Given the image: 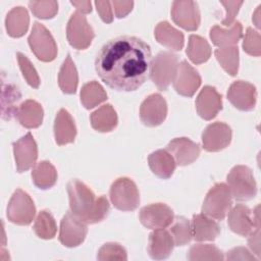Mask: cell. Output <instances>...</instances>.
Masks as SVG:
<instances>
[{"mask_svg":"<svg viewBox=\"0 0 261 261\" xmlns=\"http://www.w3.org/2000/svg\"><path fill=\"white\" fill-rule=\"evenodd\" d=\"M151 57L146 42L134 36H120L102 46L95 68L109 88L130 92L139 89L150 75Z\"/></svg>","mask_w":261,"mask_h":261,"instance_id":"cell-1","label":"cell"},{"mask_svg":"<svg viewBox=\"0 0 261 261\" xmlns=\"http://www.w3.org/2000/svg\"><path fill=\"white\" fill-rule=\"evenodd\" d=\"M70 211L87 224L102 221L108 215L110 206L105 196L96 199L92 190L79 179L67 184Z\"/></svg>","mask_w":261,"mask_h":261,"instance_id":"cell-2","label":"cell"},{"mask_svg":"<svg viewBox=\"0 0 261 261\" xmlns=\"http://www.w3.org/2000/svg\"><path fill=\"white\" fill-rule=\"evenodd\" d=\"M178 66V57L169 51L159 52L151 61L150 77L160 91H166L173 82Z\"/></svg>","mask_w":261,"mask_h":261,"instance_id":"cell-3","label":"cell"},{"mask_svg":"<svg viewBox=\"0 0 261 261\" xmlns=\"http://www.w3.org/2000/svg\"><path fill=\"white\" fill-rule=\"evenodd\" d=\"M226 181L231 197L238 201H248L256 196V181L252 170L248 166H234L227 174Z\"/></svg>","mask_w":261,"mask_h":261,"instance_id":"cell-4","label":"cell"},{"mask_svg":"<svg viewBox=\"0 0 261 261\" xmlns=\"http://www.w3.org/2000/svg\"><path fill=\"white\" fill-rule=\"evenodd\" d=\"M231 204V194L227 185L223 182L216 184L207 193L202 212L208 217L222 220L230 210Z\"/></svg>","mask_w":261,"mask_h":261,"instance_id":"cell-5","label":"cell"},{"mask_svg":"<svg viewBox=\"0 0 261 261\" xmlns=\"http://www.w3.org/2000/svg\"><path fill=\"white\" fill-rule=\"evenodd\" d=\"M110 200L121 211H133L140 204V194L136 184L128 177L117 178L110 188Z\"/></svg>","mask_w":261,"mask_h":261,"instance_id":"cell-6","label":"cell"},{"mask_svg":"<svg viewBox=\"0 0 261 261\" xmlns=\"http://www.w3.org/2000/svg\"><path fill=\"white\" fill-rule=\"evenodd\" d=\"M28 41L33 53L39 60L50 62L55 59L57 45L50 32L42 23L34 22Z\"/></svg>","mask_w":261,"mask_h":261,"instance_id":"cell-7","label":"cell"},{"mask_svg":"<svg viewBox=\"0 0 261 261\" xmlns=\"http://www.w3.org/2000/svg\"><path fill=\"white\" fill-rule=\"evenodd\" d=\"M36 214V207L24 191L17 189L11 196L7 206V218L18 225H29Z\"/></svg>","mask_w":261,"mask_h":261,"instance_id":"cell-8","label":"cell"},{"mask_svg":"<svg viewBox=\"0 0 261 261\" xmlns=\"http://www.w3.org/2000/svg\"><path fill=\"white\" fill-rule=\"evenodd\" d=\"M227 223L234 233L243 237L249 236L258 226H260L259 206H257L252 212L247 206L237 204L228 211Z\"/></svg>","mask_w":261,"mask_h":261,"instance_id":"cell-9","label":"cell"},{"mask_svg":"<svg viewBox=\"0 0 261 261\" xmlns=\"http://www.w3.org/2000/svg\"><path fill=\"white\" fill-rule=\"evenodd\" d=\"M66 37L68 43L73 48L77 50H84L91 45L95 34L86 16L83 13L75 11L72 13L68 20Z\"/></svg>","mask_w":261,"mask_h":261,"instance_id":"cell-10","label":"cell"},{"mask_svg":"<svg viewBox=\"0 0 261 261\" xmlns=\"http://www.w3.org/2000/svg\"><path fill=\"white\" fill-rule=\"evenodd\" d=\"M87 223L76 217L71 211L67 212L60 222L59 241L68 248H73L81 245L87 236Z\"/></svg>","mask_w":261,"mask_h":261,"instance_id":"cell-11","label":"cell"},{"mask_svg":"<svg viewBox=\"0 0 261 261\" xmlns=\"http://www.w3.org/2000/svg\"><path fill=\"white\" fill-rule=\"evenodd\" d=\"M139 218L141 223L150 229L165 228L173 221L172 209L163 203H154L143 207L140 210Z\"/></svg>","mask_w":261,"mask_h":261,"instance_id":"cell-12","label":"cell"},{"mask_svg":"<svg viewBox=\"0 0 261 261\" xmlns=\"http://www.w3.org/2000/svg\"><path fill=\"white\" fill-rule=\"evenodd\" d=\"M167 104L160 94L148 96L140 107V118L142 122L150 127L160 125L166 118Z\"/></svg>","mask_w":261,"mask_h":261,"instance_id":"cell-13","label":"cell"},{"mask_svg":"<svg viewBox=\"0 0 261 261\" xmlns=\"http://www.w3.org/2000/svg\"><path fill=\"white\" fill-rule=\"evenodd\" d=\"M13 154L18 172L27 171L36 164L38 147L31 133L13 143Z\"/></svg>","mask_w":261,"mask_h":261,"instance_id":"cell-14","label":"cell"},{"mask_svg":"<svg viewBox=\"0 0 261 261\" xmlns=\"http://www.w3.org/2000/svg\"><path fill=\"white\" fill-rule=\"evenodd\" d=\"M173 21L186 31H196L200 25V11L194 1H173L171 6Z\"/></svg>","mask_w":261,"mask_h":261,"instance_id":"cell-15","label":"cell"},{"mask_svg":"<svg viewBox=\"0 0 261 261\" xmlns=\"http://www.w3.org/2000/svg\"><path fill=\"white\" fill-rule=\"evenodd\" d=\"M230 141L231 128L224 122H213L202 134L203 148L208 152H218L226 148Z\"/></svg>","mask_w":261,"mask_h":261,"instance_id":"cell-16","label":"cell"},{"mask_svg":"<svg viewBox=\"0 0 261 261\" xmlns=\"http://www.w3.org/2000/svg\"><path fill=\"white\" fill-rule=\"evenodd\" d=\"M174 90L181 96L192 97L201 85L199 72L186 60L181 61L173 80Z\"/></svg>","mask_w":261,"mask_h":261,"instance_id":"cell-17","label":"cell"},{"mask_svg":"<svg viewBox=\"0 0 261 261\" xmlns=\"http://www.w3.org/2000/svg\"><path fill=\"white\" fill-rule=\"evenodd\" d=\"M256 98V88L245 81L233 82L227 91V99L229 102L236 108L243 111L252 110L255 107Z\"/></svg>","mask_w":261,"mask_h":261,"instance_id":"cell-18","label":"cell"},{"mask_svg":"<svg viewBox=\"0 0 261 261\" xmlns=\"http://www.w3.org/2000/svg\"><path fill=\"white\" fill-rule=\"evenodd\" d=\"M198 114L205 120H211L222 109V97L211 86H205L196 98Z\"/></svg>","mask_w":261,"mask_h":261,"instance_id":"cell-19","label":"cell"},{"mask_svg":"<svg viewBox=\"0 0 261 261\" xmlns=\"http://www.w3.org/2000/svg\"><path fill=\"white\" fill-rule=\"evenodd\" d=\"M167 151L180 166L193 163L200 155V146L188 138H175L167 145Z\"/></svg>","mask_w":261,"mask_h":261,"instance_id":"cell-20","label":"cell"},{"mask_svg":"<svg viewBox=\"0 0 261 261\" xmlns=\"http://www.w3.org/2000/svg\"><path fill=\"white\" fill-rule=\"evenodd\" d=\"M174 247L173 239L169 231L163 228L154 229L150 233L148 242V253L152 259L162 260L170 256Z\"/></svg>","mask_w":261,"mask_h":261,"instance_id":"cell-21","label":"cell"},{"mask_svg":"<svg viewBox=\"0 0 261 261\" xmlns=\"http://www.w3.org/2000/svg\"><path fill=\"white\" fill-rule=\"evenodd\" d=\"M76 136V127L74 121L65 109H60L55 117L54 137L59 146H63L74 141Z\"/></svg>","mask_w":261,"mask_h":261,"instance_id":"cell-22","label":"cell"},{"mask_svg":"<svg viewBox=\"0 0 261 261\" xmlns=\"http://www.w3.org/2000/svg\"><path fill=\"white\" fill-rule=\"evenodd\" d=\"M192 232L195 241H214L220 233L219 224L205 214H196L192 219Z\"/></svg>","mask_w":261,"mask_h":261,"instance_id":"cell-23","label":"cell"},{"mask_svg":"<svg viewBox=\"0 0 261 261\" xmlns=\"http://www.w3.org/2000/svg\"><path fill=\"white\" fill-rule=\"evenodd\" d=\"M148 163L152 172L160 178H169L175 169L176 163L167 150H157L148 157Z\"/></svg>","mask_w":261,"mask_h":261,"instance_id":"cell-24","label":"cell"},{"mask_svg":"<svg viewBox=\"0 0 261 261\" xmlns=\"http://www.w3.org/2000/svg\"><path fill=\"white\" fill-rule=\"evenodd\" d=\"M158 43L173 51H180L184 47L185 38L181 32L173 28L167 21L159 22L154 31Z\"/></svg>","mask_w":261,"mask_h":261,"instance_id":"cell-25","label":"cell"},{"mask_svg":"<svg viewBox=\"0 0 261 261\" xmlns=\"http://www.w3.org/2000/svg\"><path fill=\"white\" fill-rule=\"evenodd\" d=\"M43 108L35 100H27L21 103L16 112L19 123L27 128H36L43 121Z\"/></svg>","mask_w":261,"mask_h":261,"instance_id":"cell-26","label":"cell"},{"mask_svg":"<svg viewBox=\"0 0 261 261\" xmlns=\"http://www.w3.org/2000/svg\"><path fill=\"white\" fill-rule=\"evenodd\" d=\"M30 23V16L28 10L21 6L12 8L5 19V27L8 35L12 38L22 37L28 29Z\"/></svg>","mask_w":261,"mask_h":261,"instance_id":"cell-27","label":"cell"},{"mask_svg":"<svg viewBox=\"0 0 261 261\" xmlns=\"http://www.w3.org/2000/svg\"><path fill=\"white\" fill-rule=\"evenodd\" d=\"M92 127L100 133H108L117 125V114L111 104H105L90 116Z\"/></svg>","mask_w":261,"mask_h":261,"instance_id":"cell-28","label":"cell"},{"mask_svg":"<svg viewBox=\"0 0 261 261\" xmlns=\"http://www.w3.org/2000/svg\"><path fill=\"white\" fill-rule=\"evenodd\" d=\"M243 36V27L240 21L233 22L229 30H224L218 25H214L210 30V39L215 46L227 47L238 44Z\"/></svg>","mask_w":261,"mask_h":261,"instance_id":"cell-29","label":"cell"},{"mask_svg":"<svg viewBox=\"0 0 261 261\" xmlns=\"http://www.w3.org/2000/svg\"><path fill=\"white\" fill-rule=\"evenodd\" d=\"M32 179L37 188L47 190L56 184L57 171L49 161H41L35 165L32 171Z\"/></svg>","mask_w":261,"mask_h":261,"instance_id":"cell-30","label":"cell"},{"mask_svg":"<svg viewBox=\"0 0 261 261\" xmlns=\"http://www.w3.org/2000/svg\"><path fill=\"white\" fill-rule=\"evenodd\" d=\"M79 83L75 65L68 54L58 73V84L61 91L65 94H73L76 91Z\"/></svg>","mask_w":261,"mask_h":261,"instance_id":"cell-31","label":"cell"},{"mask_svg":"<svg viewBox=\"0 0 261 261\" xmlns=\"http://www.w3.org/2000/svg\"><path fill=\"white\" fill-rule=\"evenodd\" d=\"M21 95L19 90L11 84L2 83V97H1V110L4 119H11L18 110L17 103Z\"/></svg>","mask_w":261,"mask_h":261,"instance_id":"cell-32","label":"cell"},{"mask_svg":"<svg viewBox=\"0 0 261 261\" xmlns=\"http://www.w3.org/2000/svg\"><path fill=\"white\" fill-rule=\"evenodd\" d=\"M186 53L194 64H201L210 58L211 47L204 38L198 35H191Z\"/></svg>","mask_w":261,"mask_h":261,"instance_id":"cell-33","label":"cell"},{"mask_svg":"<svg viewBox=\"0 0 261 261\" xmlns=\"http://www.w3.org/2000/svg\"><path fill=\"white\" fill-rule=\"evenodd\" d=\"M107 100V94L104 88L96 81H92L83 86L81 90L82 104L91 109Z\"/></svg>","mask_w":261,"mask_h":261,"instance_id":"cell-34","label":"cell"},{"mask_svg":"<svg viewBox=\"0 0 261 261\" xmlns=\"http://www.w3.org/2000/svg\"><path fill=\"white\" fill-rule=\"evenodd\" d=\"M215 57L222 68L230 75H236L239 70V48L237 46L220 47L214 51Z\"/></svg>","mask_w":261,"mask_h":261,"instance_id":"cell-35","label":"cell"},{"mask_svg":"<svg viewBox=\"0 0 261 261\" xmlns=\"http://www.w3.org/2000/svg\"><path fill=\"white\" fill-rule=\"evenodd\" d=\"M169 226V232L173 239L174 246H185L191 242L193 238L192 225L186 217H174Z\"/></svg>","mask_w":261,"mask_h":261,"instance_id":"cell-36","label":"cell"},{"mask_svg":"<svg viewBox=\"0 0 261 261\" xmlns=\"http://www.w3.org/2000/svg\"><path fill=\"white\" fill-rule=\"evenodd\" d=\"M187 258L190 261H202V260L220 261L224 259V256L222 252L214 245L196 244L190 248Z\"/></svg>","mask_w":261,"mask_h":261,"instance_id":"cell-37","label":"cell"},{"mask_svg":"<svg viewBox=\"0 0 261 261\" xmlns=\"http://www.w3.org/2000/svg\"><path fill=\"white\" fill-rule=\"evenodd\" d=\"M34 230L36 234L43 240L53 239L56 234L57 226L51 213L46 210L41 211L35 220Z\"/></svg>","mask_w":261,"mask_h":261,"instance_id":"cell-38","label":"cell"},{"mask_svg":"<svg viewBox=\"0 0 261 261\" xmlns=\"http://www.w3.org/2000/svg\"><path fill=\"white\" fill-rule=\"evenodd\" d=\"M29 7L32 13L42 19H49L56 15L58 11V3L56 1H31Z\"/></svg>","mask_w":261,"mask_h":261,"instance_id":"cell-39","label":"cell"},{"mask_svg":"<svg viewBox=\"0 0 261 261\" xmlns=\"http://www.w3.org/2000/svg\"><path fill=\"white\" fill-rule=\"evenodd\" d=\"M97 259L100 261L106 260H123L127 259L125 249L117 243L104 244L98 251Z\"/></svg>","mask_w":261,"mask_h":261,"instance_id":"cell-40","label":"cell"},{"mask_svg":"<svg viewBox=\"0 0 261 261\" xmlns=\"http://www.w3.org/2000/svg\"><path fill=\"white\" fill-rule=\"evenodd\" d=\"M16 57H17L20 71H21L24 80L27 81V83L32 88H35V89L39 88L40 77L38 75L37 70L33 66L32 62L29 60V58L25 55H23L22 53H19V52L16 54Z\"/></svg>","mask_w":261,"mask_h":261,"instance_id":"cell-41","label":"cell"},{"mask_svg":"<svg viewBox=\"0 0 261 261\" xmlns=\"http://www.w3.org/2000/svg\"><path fill=\"white\" fill-rule=\"evenodd\" d=\"M243 48L246 53L252 56H260L261 54V37L260 34L253 30L252 28H248L244 42H243Z\"/></svg>","mask_w":261,"mask_h":261,"instance_id":"cell-42","label":"cell"},{"mask_svg":"<svg viewBox=\"0 0 261 261\" xmlns=\"http://www.w3.org/2000/svg\"><path fill=\"white\" fill-rule=\"evenodd\" d=\"M220 3L225 7L226 10L225 17L222 20V24L225 27H231L233 24L240 7L243 4V1H221Z\"/></svg>","mask_w":261,"mask_h":261,"instance_id":"cell-43","label":"cell"},{"mask_svg":"<svg viewBox=\"0 0 261 261\" xmlns=\"http://www.w3.org/2000/svg\"><path fill=\"white\" fill-rule=\"evenodd\" d=\"M95 6L97 9V12L99 13L101 19L106 22L110 23L113 20V13H112V7L111 2L109 1H95Z\"/></svg>","mask_w":261,"mask_h":261,"instance_id":"cell-44","label":"cell"},{"mask_svg":"<svg viewBox=\"0 0 261 261\" xmlns=\"http://www.w3.org/2000/svg\"><path fill=\"white\" fill-rule=\"evenodd\" d=\"M227 260H256L253 254H251L244 247H237L231 249L226 254Z\"/></svg>","mask_w":261,"mask_h":261,"instance_id":"cell-45","label":"cell"},{"mask_svg":"<svg viewBox=\"0 0 261 261\" xmlns=\"http://www.w3.org/2000/svg\"><path fill=\"white\" fill-rule=\"evenodd\" d=\"M111 5L113 6L114 13H115L116 17L122 18V17L126 16L132 11L133 6H134V2L133 1H117V0H114V1L111 2Z\"/></svg>","mask_w":261,"mask_h":261,"instance_id":"cell-46","label":"cell"},{"mask_svg":"<svg viewBox=\"0 0 261 261\" xmlns=\"http://www.w3.org/2000/svg\"><path fill=\"white\" fill-rule=\"evenodd\" d=\"M249 236H250L248 240L249 247L252 250V252L259 257L260 256V226H258Z\"/></svg>","mask_w":261,"mask_h":261,"instance_id":"cell-47","label":"cell"},{"mask_svg":"<svg viewBox=\"0 0 261 261\" xmlns=\"http://www.w3.org/2000/svg\"><path fill=\"white\" fill-rule=\"evenodd\" d=\"M70 3L81 13H90L92 11V4L90 1H70Z\"/></svg>","mask_w":261,"mask_h":261,"instance_id":"cell-48","label":"cell"},{"mask_svg":"<svg viewBox=\"0 0 261 261\" xmlns=\"http://www.w3.org/2000/svg\"><path fill=\"white\" fill-rule=\"evenodd\" d=\"M260 8H261V6L257 7V9L254 13V16H253V21L257 28H260Z\"/></svg>","mask_w":261,"mask_h":261,"instance_id":"cell-49","label":"cell"}]
</instances>
